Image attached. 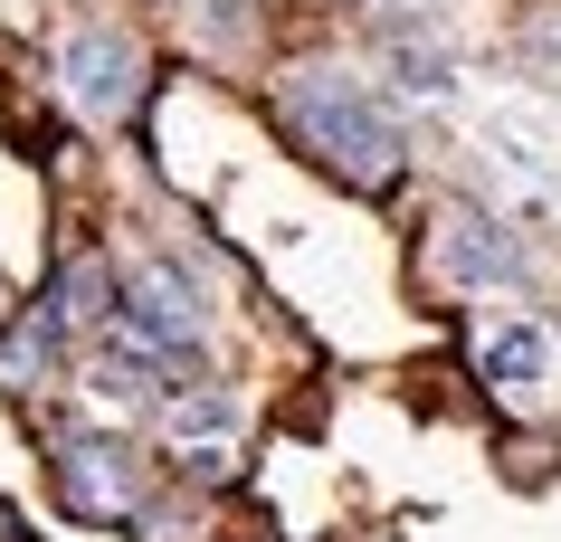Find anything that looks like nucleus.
I'll use <instances>...</instances> for the list:
<instances>
[{"instance_id":"nucleus-1","label":"nucleus","mask_w":561,"mask_h":542,"mask_svg":"<svg viewBox=\"0 0 561 542\" xmlns=\"http://www.w3.org/2000/svg\"><path fill=\"white\" fill-rule=\"evenodd\" d=\"M276 124H286V143L314 162V172H333L343 191H362V200H381L390 181H400V124H390V105L371 87H362L353 67H286L276 77Z\"/></svg>"},{"instance_id":"nucleus-2","label":"nucleus","mask_w":561,"mask_h":542,"mask_svg":"<svg viewBox=\"0 0 561 542\" xmlns=\"http://www.w3.org/2000/svg\"><path fill=\"white\" fill-rule=\"evenodd\" d=\"M58 77H67V105L87 124H134L144 115V95H152V58H144V38L115 30V20H87V30L58 48Z\"/></svg>"},{"instance_id":"nucleus-3","label":"nucleus","mask_w":561,"mask_h":542,"mask_svg":"<svg viewBox=\"0 0 561 542\" xmlns=\"http://www.w3.org/2000/svg\"><path fill=\"white\" fill-rule=\"evenodd\" d=\"M201 286L172 267V257H144V267L124 276V296H115V324L105 333H124L134 353H152V361H191L201 353Z\"/></svg>"},{"instance_id":"nucleus-4","label":"nucleus","mask_w":561,"mask_h":542,"mask_svg":"<svg viewBox=\"0 0 561 542\" xmlns=\"http://www.w3.org/2000/svg\"><path fill=\"white\" fill-rule=\"evenodd\" d=\"M58 505L77 523H134L144 514V457L124 438H67L58 448Z\"/></svg>"},{"instance_id":"nucleus-5","label":"nucleus","mask_w":561,"mask_h":542,"mask_svg":"<svg viewBox=\"0 0 561 542\" xmlns=\"http://www.w3.org/2000/svg\"><path fill=\"white\" fill-rule=\"evenodd\" d=\"M428 276H438L447 296H485V286H524V247L514 229L485 210H447L428 229Z\"/></svg>"},{"instance_id":"nucleus-6","label":"nucleus","mask_w":561,"mask_h":542,"mask_svg":"<svg viewBox=\"0 0 561 542\" xmlns=\"http://www.w3.org/2000/svg\"><path fill=\"white\" fill-rule=\"evenodd\" d=\"M476 371H485V391L495 400H542L561 371V343L542 324H495L485 333V353H476Z\"/></svg>"},{"instance_id":"nucleus-7","label":"nucleus","mask_w":561,"mask_h":542,"mask_svg":"<svg viewBox=\"0 0 561 542\" xmlns=\"http://www.w3.org/2000/svg\"><path fill=\"white\" fill-rule=\"evenodd\" d=\"M58 343H67L58 304H20L10 333H0V391H38V381L58 371Z\"/></svg>"},{"instance_id":"nucleus-8","label":"nucleus","mask_w":561,"mask_h":542,"mask_svg":"<svg viewBox=\"0 0 561 542\" xmlns=\"http://www.w3.org/2000/svg\"><path fill=\"white\" fill-rule=\"evenodd\" d=\"M485 152L524 191H552V134H542V115H485Z\"/></svg>"},{"instance_id":"nucleus-9","label":"nucleus","mask_w":561,"mask_h":542,"mask_svg":"<svg viewBox=\"0 0 561 542\" xmlns=\"http://www.w3.org/2000/svg\"><path fill=\"white\" fill-rule=\"evenodd\" d=\"M390 67H400L410 95H447V48L438 38H390Z\"/></svg>"},{"instance_id":"nucleus-10","label":"nucleus","mask_w":561,"mask_h":542,"mask_svg":"<svg viewBox=\"0 0 561 542\" xmlns=\"http://www.w3.org/2000/svg\"><path fill=\"white\" fill-rule=\"evenodd\" d=\"M533 48H542V58H561V0L542 10V20H533Z\"/></svg>"},{"instance_id":"nucleus-11","label":"nucleus","mask_w":561,"mask_h":542,"mask_svg":"<svg viewBox=\"0 0 561 542\" xmlns=\"http://www.w3.org/2000/svg\"><path fill=\"white\" fill-rule=\"evenodd\" d=\"M0 314H10V286H0Z\"/></svg>"}]
</instances>
